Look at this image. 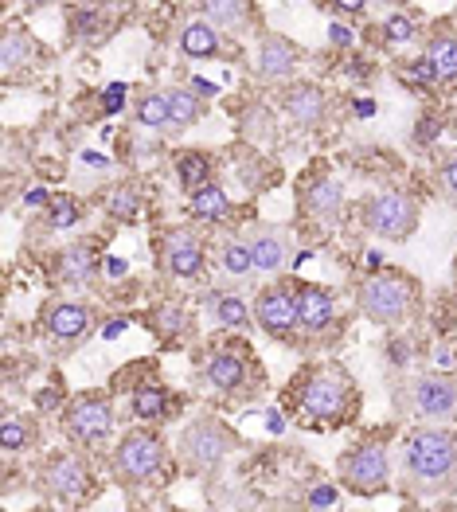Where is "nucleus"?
<instances>
[{"label": "nucleus", "mask_w": 457, "mask_h": 512, "mask_svg": "<svg viewBox=\"0 0 457 512\" xmlns=\"http://www.w3.org/2000/svg\"><path fill=\"white\" fill-rule=\"evenodd\" d=\"M360 387L344 364H309L282 391V407L301 427L340 430L360 419Z\"/></svg>", "instance_id": "f257e3e1"}, {"label": "nucleus", "mask_w": 457, "mask_h": 512, "mask_svg": "<svg viewBox=\"0 0 457 512\" xmlns=\"http://www.w3.org/2000/svg\"><path fill=\"white\" fill-rule=\"evenodd\" d=\"M399 489L415 501H438L457 493V423H418L403 438Z\"/></svg>", "instance_id": "f03ea898"}, {"label": "nucleus", "mask_w": 457, "mask_h": 512, "mask_svg": "<svg viewBox=\"0 0 457 512\" xmlns=\"http://www.w3.org/2000/svg\"><path fill=\"white\" fill-rule=\"evenodd\" d=\"M200 384L219 399H254L266 387V372L247 341L227 337L200 352Z\"/></svg>", "instance_id": "7ed1b4c3"}, {"label": "nucleus", "mask_w": 457, "mask_h": 512, "mask_svg": "<svg viewBox=\"0 0 457 512\" xmlns=\"http://www.w3.org/2000/svg\"><path fill=\"white\" fill-rule=\"evenodd\" d=\"M110 477L122 489H153L172 477V450L168 442L149 427L125 430L110 450Z\"/></svg>", "instance_id": "20e7f679"}, {"label": "nucleus", "mask_w": 457, "mask_h": 512, "mask_svg": "<svg viewBox=\"0 0 457 512\" xmlns=\"http://www.w3.org/2000/svg\"><path fill=\"white\" fill-rule=\"evenodd\" d=\"M356 309H360L364 321L383 325V329H395V325L411 321L418 309H422V286H418L415 274L395 270V266H383V270L368 274L356 286Z\"/></svg>", "instance_id": "39448f33"}, {"label": "nucleus", "mask_w": 457, "mask_h": 512, "mask_svg": "<svg viewBox=\"0 0 457 512\" xmlns=\"http://www.w3.org/2000/svg\"><path fill=\"white\" fill-rule=\"evenodd\" d=\"M336 481L352 497H383L391 489V438L383 430L356 438L336 458Z\"/></svg>", "instance_id": "423d86ee"}, {"label": "nucleus", "mask_w": 457, "mask_h": 512, "mask_svg": "<svg viewBox=\"0 0 457 512\" xmlns=\"http://www.w3.org/2000/svg\"><path fill=\"white\" fill-rule=\"evenodd\" d=\"M235 450H243V438L239 430L227 427L223 419L215 415H196L188 427L180 430L176 438V458H180V470L192 473V477H204L215 473Z\"/></svg>", "instance_id": "0eeeda50"}, {"label": "nucleus", "mask_w": 457, "mask_h": 512, "mask_svg": "<svg viewBox=\"0 0 457 512\" xmlns=\"http://www.w3.org/2000/svg\"><path fill=\"white\" fill-rule=\"evenodd\" d=\"M40 489L47 501H55L63 509H83V505H90L98 497V481H94V470H90V458H86L79 446L51 454L40 466Z\"/></svg>", "instance_id": "6e6552de"}, {"label": "nucleus", "mask_w": 457, "mask_h": 512, "mask_svg": "<svg viewBox=\"0 0 457 512\" xmlns=\"http://www.w3.org/2000/svg\"><path fill=\"white\" fill-rule=\"evenodd\" d=\"M399 411L415 423H457V376L418 372L399 391Z\"/></svg>", "instance_id": "1a4fd4ad"}, {"label": "nucleus", "mask_w": 457, "mask_h": 512, "mask_svg": "<svg viewBox=\"0 0 457 512\" xmlns=\"http://www.w3.org/2000/svg\"><path fill=\"white\" fill-rule=\"evenodd\" d=\"M418 215H422L418 196L399 192V188H387V192H375V196L360 200L364 231H372L375 239H387V243H407L418 231Z\"/></svg>", "instance_id": "9d476101"}, {"label": "nucleus", "mask_w": 457, "mask_h": 512, "mask_svg": "<svg viewBox=\"0 0 457 512\" xmlns=\"http://www.w3.org/2000/svg\"><path fill=\"white\" fill-rule=\"evenodd\" d=\"M59 423H63V434H67L71 446H79V450L102 446L114 434V423H118L114 395L110 391H83V395H75L63 407V419Z\"/></svg>", "instance_id": "9b49d317"}, {"label": "nucleus", "mask_w": 457, "mask_h": 512, "mask_svg": "<svg viewBox=\"0 0 457 512\" xmlns=\"http://www.w3.org/2000/svg\"><path fill=\"white\" fill-rule=\"evenodd\" d=\"M254 321L258 329L278 344H301V313H297V290L293 282H270L254 298Z\"/></svg>", "instance_id": "f8f14e48"}, {"label": "nucleus", "mask_w": 457, "mask_h": 512, "mask_svg": "<svg viewBox=\"0 0 457 512\" xmlns=\"http://www.w3.org/2000/svg\"><path fill=\"white\" fill-rule=\"evenodd\" d=\"M204 239L192 231V227H165L157 235V262H161V274L172 282H192L204 274Z\"/></svg>", "instance_id": "ddd939ff"}, {"label": "nucleus", "mask_w": 457, "mask_h": 512, "mask_svg": "<svg viewBox=\"0 0 457 512\" xmlns=\"http://www.w3.org/2000/svg\"><path fill=\"white\" fill-rule=\"evenodd\" d=\"M344 204H348V196H344V180L336 172L313 169L301 176V184H297V212L305 215V219L329 227V223H336L344 215Z\"/></svg>", "instance_id": "4468645a"}, {"label": "nucleus", "mask_w": 457, "mask_h": 512, "mask_svg": "<svg viewBox=\"0 0 457 512\" xmlns=\"http://www.w3.org/2000/svg\"><path fill=\"white\" fill-rule=\"evenodd\" d=\"M243 239H247L250 255H254V274H282V270L290 266L293 243L286 227H266V223H258V227H250Z\"/></svg>", "instance_id": "2eb2a0df"}, {"label": "nucleus", "mask_w": 457, "mask_h": 512, "mask_svg": "<svg viewBox=\"0 0 457 512\" xmlns=\"http://www.w3.org/2000/svg\"><path fill=\"white\" fill-rule=\"evenodd\" d=\"M282 110L293 126L301 129H325L329 122V94L317 83H286Z\"/></svg>", "instance_id": "dca6fc26"}, {"label": "nucleus", "mask_w": 457, "mask_h": 512, "mask_svg": "<svg viewBox=\"0 0 457 512\" xmlns=\"http://www.w3.org/2000/svg\"><path fill=\"white\" fill-rule=\"evenodd\" d=\"M90 321H94V313H90V305H83V301H47L40 317L43 333L59 344L83 341Z\"/></svg>", "instance_id": "f3484780"}, {"label": "nucleus", "mask_w": 457, "mask_h": 512, "mask_svg": "<svg viewBox=\"0 0 457 512\" xmlns=\"http://www.w3.org/2000/svg\"><path fill=\"white\" fill-rule=\"evenodd\" d=\"M293 290H297V313H301L305 337H325L329 329H336V298L325 286L293 282Z\"/></svg>", "instance_id": "a211bd4d"}, {"label": "nucleus", "mask_w": 457, "mask_h": 512, "mask_svg": "<svg viewBox=\"0 0 457 512\" xmlns=\"http://www.w3.org/2000/svg\"><path fill=\"white\" fill-rule=\"evenodd\" d=\"M297 63H301V55H297V47H293L286 36H274V32H266V36L258 40V55H254V75H258L262 83H290L293 71H297Z\"/></svg>", "instance_id": "6ab92c4d"}, {"label": "nucleus", "mask_w": 457, "mask_h": 512, "mask_svg": "<svg viewBox=\"0 0 457 512\" xmlns=\"http://www.w3.org/2000/svg\"><path fill=\"white\" fill-rule=\"evenodd\" d=\"M43 47L36 36H28L24 28H8L4 40H0V75L4 83H16L20 75H28L36 63H40Z\"/></svg>", "instance_id": "aec40b11"}, {"label": "nucleus", "mask_w": 457, "mask_h": 512, "mask_svg": "<svg viewBox=\"0 0 457 512\" xmlns=\"http://www.w3.org/2000/svg\"><path fill=\"white\" fill-rule=\"evenodd\" d=\"M204 20L215 24L223 36H243L250 28H258V8L254 0H200Z\"/></svg>", "instance_id": "412c9836"}, {"label": "nucleus", "mask_w": 457, "mask_h": 512, "mask_svg": "<svg viewBox=\"0 0 457 512\" xmlns=\"http://www.w3.org/2000/svg\"><path fill=\"white\" fill-rule=\"evenodd\" d=\"M168 411H172V395H168V387L157 376H145V380L133 384V391H129V415L137 423H161V419H168Z\"/></svg>", "instance_id": "4be33fe9"}, {"label": "nucleus", "mask_w": 457, "mask_h": 512, "mask_svg": "<svg viewBox=\"0 0 457 512\" xmlns=\"http://www.w3.org/2000/svg\"><path fill=\"white\" fill-rule=\"evenodd\" d=\"M426 59L438 75V86H450L457 90V28L454 24H438L430 36H426Z\"/></svg>", "instance_id": "5701e85b"}, {"label": "nucleus", "mask_w": 457, "mask_h": 512, "mask_svg": "<svg viewBox=\"0 0 457 512\" xmlns=\"http://www.w3.org/2000/svg\"><path fill=\"white\" fill-rule=\"evenodd\" d=\"M204 313L215 329H247L254 305H247V298H239L235 290H215L204 298Z\"/></svg>", "instance_id": "b1692460"}, {"label": "nucleus", "mask_w": 457, "mask_h": 512, "mask_svg": "<svg viewBox=\"0 0 457 512\" xmlns=\"http://www.w3.org/2000/svg\"><path fill=\"white\" fill-rule=\"evenodd\" d=\"M231 212H235L231 208V196H227V188L219 180H208L204 188L188 192V215L200 219V223H227Z\"/></svg>", "instance_id": "393cba45"}, {"label": "nucleus", "mask_w": 457, "mask_h": 512, "mask_svg": "<svg viewBox=\"0 0 457 512\" xmlns=\"http://www.w3.org/2000/svg\"><path fill=\"white\" fill-rule=\"evenodd\" d=\"M149 329L165 344H180L192 333V313H188L184 305H176V301L153 305V309H149Z\"/></svg>", "instance_id": "a878e982"}, {"label": "nucleus", "mask_w": 457, "mask_h": 512, "mask_svg": "<svg viewBox=\"0 0 457 512\" xmlns=\"http://www.w3.org/2000/svg\"><path fill=\"white\" fill-rule=\"evenodd\" d=\"M180 51H184L188 59H215V55L223 51V32L200 16V20L184 24V32H180Z\"/></svg>", "instance_id": "bb28decb"}, {"label": "nucleus", "mask_w": 457, "mask_h": 512, "mask_svg": "<svg viewBox=\"0 0 457 512\" xmlns=\"http://www.w3.org/2000/svg\"><path fill=\"white\" fill-rule=\"evenodd\" d=\"M55 278L63 286H86L94 278V247H86V243L63 247L55 258Z\"/></svg>", "instance_id": "cd10ccee"}, {"label": "nucleus", "mask_w": 457, "mask_h": 512, "mask_svg": "<svg viewBox=\"0 0 457 512\" xmlns=\"http://www.w3.org/2000/svg\"><path fill=\"white\" fill-rule=\"evenodd\" d=\"M172 169L180 176L184 192H196V188H204L208 180H215V161H211V153H204V149H180V153L172 157Z\"/></svg>", "instance_id": "c85d7f7f"}, {"label": "nucleus", "mask_w": 457, "mask_h": 512, "mask_svg": "<svg viewBox=\"0 0 457 512\" xmlns=\"http://www.w3.org/2000/svg\"><path fill=\"white\" fill-rule=\"evenodd\" d=\"M40 442V423L28 419V415H4L0 423V450L4 454H20V450H32Z\"/></svg>", "instance_id": "c756f323"}, {"label": "nucleus", "mask_w": 457, "mask_h": 512, "mask_svg": "<svg viewBox=\"0 0 457 512\" xmlns=\"http://www.w3.org/2000/svg\"><path fill=\"white\" fill-rule=\"evenodd\" d=\"M133 122L149 133H172V110H168V94H141L133 102Z\"/></svg>", "instance_id": "7c9ffc66"}, {"label": "nucleus", "mask_w": 457, "mask_h": 512, "mask_svg": "<svg viewBox=\"0 0 457 512\" xmlns=\"http://www.w3.org/2000/svg\"><path fill=\"white\" fill-rule=\"evenodd\" d=\"M165 94H168V110H172V133L200 126V118H204L200 94H192L188 86H176V90H165Z\"/></svg>", "instance_id": "2f4dec72"}, {"label": "nucleus", "mask_w": 457, "mask_h": 512, "mask_svg": "<svg viewBox=\"0 0 457 512\" xmlns=\"http://www.w3.org/2000/svg\"><path fill=\"white\" fill-rule=\"evenodd\" d=\"M219 266H223V274H231V278L254 274V255H250L247 239H223V243H219Z\"/></svg>", "instance_id": "473e14b6"}, {"label": "nucleus", "mask_w": 457, "mask_h": 512, "mask_svg": "<svg viewBox=\"0 0 457 512\" xmlns=\"http://www.w3.org/2000/svg\"><path fill=\"white\" fill-rule=\"evenodd\" d=\"M83 219V204L75 200V196H55L51 204H47V212H43V227L47 231H67V227H75Z\"/></svg>", "instance_id": "72a5a7b5"}, {"label": "nucleus", "mask_w": 457, "mask_h": 512, "mask_svg": "<svg viewBox=\"0 0 457 512\" xmlns=\"http://www.w3.org/2000/svg\"><path fill=\"white\" fill-rule=\"evenodd\" d=\"M106 212L114 215V219H122V223H133L137 212H141V196H137V188H133V184L110 188V192H106Z\"/></svg>", "instance_id": "f704fd0d"}, {"label": "nucleus", "mask_w": 457, "mask_h": 512, "mask_svg": "<svg viewBox=\"0 0 457 512\" xmlns=\"http://www.w3.org/2000/svg\"><path fill=\"white\" fill-rule=\"evenodd\" d=\"M383 40L391 43V47H399V43H415L418 40V20L411 12H395L387 24H383Z\"/></svg>", "instance_id": "c9c22d12"}, {"label": "nucleus", "mask_w": 457, "mask_h": 512, "mask_svg": "<svg viewBox=\"0 0 457 512\" xmlns=\"http://www.w3.org/2000/svg\"><path fill=\"white\" fill-rule=\"evenodd\" d=\"M434 184H438V196L457 208V149L442 157V165H438V172H434Z\"/></svg>", "instance_id": "e433bc0d"}, {"label": "nucleus", "mask_w": 457, "mask_h": 512, "mask_svg": "<svg viewBox=\"0 0 457 512\" xmlns=\"http://www.w3.org/2000/svg\"><path fill=\"white\" fill-rule=\"evenodd\" d=\"M125 94H129V90H125V83L106 86V90H102V110H106V114H118V110L125 106Z\"/></svg>", "instance_id": "4c0bfd02"}, {"label": "nucleus", "mask_w": 457, "mask_h": 512, "mask_svg": "<svg viewBox=\"0 0 457 512\" xmlns=\"http://www.w3.org/2000/svg\"><path fill=\"white\" fill-rule=\"evenodd\" d=\"M336 12H344V16H360L364 8H368V0H329Z\"/></svg>", "instance_id": "58836bf2"}, {"label": "nucleus", "mask_w": 457, "mask_h": 512, "mask_svg": "<svg viewBox=\"0 0 457 512\" xmlns=\"http://www.w3.org/2000/svg\"><path fill=\"white\" fill-rule=\"evenodd\" d=\"M329 40H333L336 47H352V28H348V24H333Z\"/></svg>", "instance_id": "ea45409f"}, {"label": "nucleus", "mask_w": 457, "mask_h": 512, "mask_svg": "<svg viewBox=\"0 0 457 512\" xmlns=\"http://www.w3.org/2000/svg\"><path fill=\"white\" fill-rule=\"evenodd\" d=\"M309 505H317V509H329V505H336V493H333V489H317V493L309 497Z\"/></svg>", "instance_id": "a19ab883"}, {"label": "nucleus", "mask_w": 457, "mask_h": 512, "mask_svg": "<svg viewBox=\"0 0 457 512\" xmlns=\"http://www.w3.org/2000/svg\"><path fill=\"white\" fill-rule=\"evenodd\" d=\"M372 4H387V8H399V4H407V0H372Z\"/></svg>", "instance_id": "79ce46f5"}, {"label": "nucleus", "mask_w": 457, "mask_h": 512, "mask_svg": "<svg viewBox=\"0 0 457 512\" xmlns=\"http://www.w3.org/2000/svg\"><path fill=\"white\" fill-rule=\"evenodd\" d=\"M454 282H457V262H454Z\"/></svg>", "instance_id": "37998d69"}]
</instances>
